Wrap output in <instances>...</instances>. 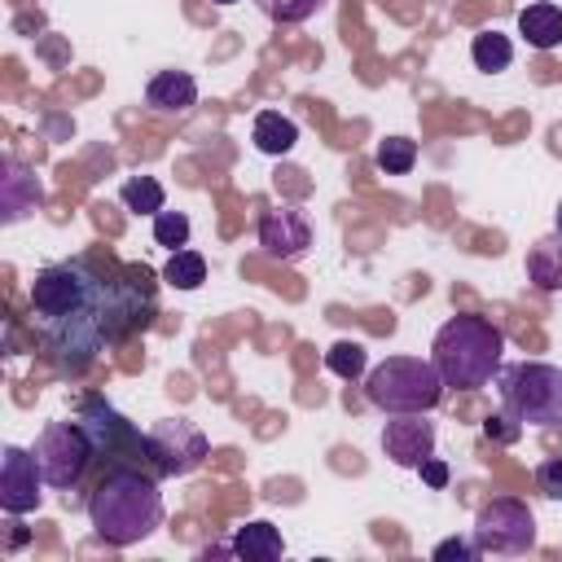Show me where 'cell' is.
Returning <instances> with one entry per match:
<instances>
[{
    "label": "cell",
    "instance_id": "ac0fdd59",
    "mask_svg": "<svg viewBox=\"0 0 562 562\" xmlns=\"http://www.w3.org/2000/svg\"><path fill=\"white\" fill-rule=\"evenodd\" d=\"M228 549H233V558H246V562H277L285 553V540H281V531L272 522L255 518V522H246V527L233 531V544Z\"/></svg>",
    "mask_w": 562,
    "mask_h": 562
},
{
    "label": "cell",
    "instance_id": "d6986e66",
    "mask_svg": "<svg viewBox=\"0 0 562 562\" xmlns=\"http://www.w3.org/2000/svg\"><path fill=\"white\" fill-rule=\"evenodd\" d=\"M470 57H474V66H479L483 75H501V70H509V61H514V40L501 35V31H479L474 44H470Z\"/></svg>",
    "mask_w": 562,
    "mask_h": 562
},
{
    "label": "cell",
    "instance_id": "3957f363",
    "mask_svg": "<svg viewBox=\"0 0 562 562\" xmlns=\"http://www.w3.org/2000/svg\"><path fill=\"white\" fill-rule=\"evenodd\" d=\"M430 364L439 369L443 386L479 391L505 364V334L487 316H452V321H443L435 329Z\"/></svg>",
    "mask_w": 562,
    "mask_h": 562
},
{
    "label": "cell",
    "instance_id": "f1b7e54d",
    "mask_svg": "<svg viewBox=\"0 0 562 562\" xmlns=\"http://www.w3.org/2000/svg\"><path fill=\"white\" fill-rule=\"evenodd\" d=\"M417 474H422V483H426V487H435V492H439V487H448V465H443L439 457H426V461L417 465Z\"/></svg>",
    "mask_w": 562,
    "mask_h": 562
},
{
    "label": "cell",
    "instance_id": "9a60e30c",
    "mask_svg": "<svg viewBox=\"0 0 562 562\" xmlns=\"http://www.w3.org/2000/svg\"><path fill=\"white\" fill-rule=\"evenodd\" d=\"M518 35L540 53L558 48L562 44V9L553 0H536V4L518 9Z\"/></svg>",
    "mask_w": 562,
    "mask_h": 562
},
{
    "label": "cell",
    "instance_id": "8fae6325",
    "mask_svg": "<svg viewBox=\"0 0 562 562\" xmlns=\"http://www.w3.org/2000/svg\"><path fill=\"white\" fill-rule=\"evenodd\" d=\"M259 246H263L268 259H281V263L307 255V246H312V224H307V215H303L299 206H290V202L268 206V211L259 215Z\"/></svg>",
    "mask_w": 562,
    "mask_h": 562
},
{
    "label": "cell",
    "instance_id": "4fadbf2b",
    "mask_svg": "<svg viewBox=\"0 0 562 562\" xmlns=\"http://www.w3.org/2000/svg\"><path fill=\"white\" fill-rule=\"evenodd\" d=\"M145 105L158 114H189L198 105V79L189 70H158L145 83Z\"/></svg>",
    "mask_w": 562,
    "mask_h": 562
},
{
    "label": "cell",
    "instance_id": "9c48e42d",
    "mask_svg": "<svg viewBox=\"0 0 562 562\" xmlns=\"http://www.w3.org/2000/svg\"><path fill=\"white\" fill-rule=\"evenodd\" d=\"M79 422L92 430V439H97V457H110V465H136V457L149 461V452H145V435H140L127 417H119L105 400L88 395V400L79 404Z\"/></svg>",
    "mask_w": 562,
    "mask_h": 562
},
{
    "label": "cell",
    "instance_id": "8992f818",
    "mask_svg": "<svg viewBox=\"0 0 562 562\" xmlns=\"http://www.w3.org/2000/svg\"><path fill=\"white\" fill-rule=\"evenodd\" d=\"M35 461H40V474H44V483L48 487H57V492H66V487H75L79 479H83V470L92 465V457H97V439H92V430L75 417V422H48L44 430H40V439H35Z\"/></svg>",
    "mask_w": 562,
    "mask_h": 562
},
{
    "label": "cell",
    "instance_id": "30bf717a",
    "mask_svg": "<svg viewBox=\"0 0 562 562\" xmlns=\"http://www.w3.org/2000/svg\"><path fill=\"white\" fill-rule=\"evenodd\" d=\"M40 487H48V483L40 474L35 452H26L18 443H4V452H0V509L13 514V518L40 509V501H44Z\"/></svg>",
    "mask_w": 562,
    "mask_h": 562
},
{
    "label": "cell",
    "instance_id": "83f0119b",
    "mask_svg": "<svg viewBox=\"0 0 562 562\" xmlns=\"http://www.w3.org/2000/svg\"><path fill=\"white\" fill-rule=\"evenodd\" d=\"M483 435H487L492 443H518V435H522V422H518V417H509V413L501 408L496 417H487V422H483Z\"/></svg>",
    "mask_w": 562,
    "mask_h": 562
},
{
    "label": "cell",
    "instance_id": "484cf974",
    "mask_svg": "<svg viewBox=\"0 0 562 562\" xmlns=\"http://www.w3.org/2000/svg\"><path fill=\"white\" fill-rule=\"evenodd\" d=\"M430 558L435 562H474V558H483V549L474 544V536H452V540H439Z\"/></svg>",
    "mask_w": 562,
    "mask_h": 562
},
{
    "label": "cell",
    "instance_id": "7c38bea8",
    "mask_svg": "<svg viewBox=\"0 0 562 562\" xmlns=\"http://www.w3.org/2000/svg\"><path fill=\"white\" fill-rule=\"evenodd\" d=\"M382 452L400 470H417L426 457H435V422H426V413H391L382 426Z\"/></svg>",
    "mask_w": 562,
    "mask_h": 562
},
{
    "label": "cell",
    "instance_id": "f546056e",
    "mask_svg": "<svg viewBox=\"0 0 562 562\" xmlns=\"http://www.w3.org/2000/svg\"><path fill=\"white\" fill-rule=\"evenodd\" d=\"M553 228L562 233V202H558V211H553Z\"/></svg>",
    "mask_w": 562,
    "mask_h": 562
},
{
    "label": "cell",
    "instance_id": "7a4b0ae2",
    "mask_svg": "<svg viewBox=\"0 0 562 562\" xmlns=\"http://www.w3.org/2000/svg\"><path fill=\"white\" fill-rule=\"evenodd\" d=\"M88 518L105 544H114V549L140 544L145 536H154L162 527L158 479L145 474L140 465H110L88 496Z\"/></svg>",
    "mask_w": 562,
    "mask_h": 562
},
{
    "label": "cell",
    "instance_id": "5bb4252c",
    "mask_svg": "<svg viewBox=\"0 0 562 562\" xmlns=\"http://www.w3.org/2000/svg\"><path fill=\"white\" fill-rule=\"evenodd\" d=\"M40 202V180L35 171H26L18 158H4V176H0V220L18 224L26 211H35Z\"/></svg>",
    "mask_w": 562,
    "mask_h": 562
},
{
    "label": "cell",
    "instance_id": "2e32d148",
    "mask_svg": "<svg viewBox=\"0 0 562 562\" xmlns=\"http://www.w3.org/2000/svg\"><path fill=\"white\" fill-rule=\"evenodd\" d=\"M250 140H255L259 154H268V158H285V154L299 145V123L285 119L281 110H259L255 123H250Z\"/></svg>",
    "mask_w": 562,
    "mask_h": 562
},
{
    "label": "cell",
    "instance_id": "6da1fadb",
    "mask_svg": "<svg viewBox=\"0 0 562 562\" xmlns=\"http://www.w3.org/2000/svg\"><path fill=\"white\" fill-rule=\"evenodd\" d=\"M145 272H114L92 259H61L31 281V325L61 373H83L105 347L149 325Z\"/></svg>",
    "mask_w": 562,
    "mask_h": 562
},
{
    "label": "cell",
    "instance_id": "52a82bcc",
    "mask_svg": "<svg viewBox=\"0 0 562 562\" xmlns=\"http://www.w3.org/2000/svg\"><path fill=\"white\" fill-rule=\"evenodd\" d=\"M470 536H474V544L483 553H527L536 544V518H531L527 501L492 496V501L479 505Z\"/></svg>",
    "mask_w": 562,
    "mask_h": 562
},
{
    "label": "cell",
    "instance_id": "7402d4cb",
    "mask_svg": "<svg viewBox=\"0 0 562 562\" xmlns=\"http://www.w3.org/2000/svg\"><path fill=\"white\" fill-rule=\"evenodd\" d=\"M325 369H329L334 378H342V382L364 378V373H369V351H364V342H351V338L334 342V347L325 351Z\"/></svg>",
    "mask_w": 562,
    "mask_h": 562
},
{
    "label": "cell",
    "instance_id": "277c9868",
    "mask_svg": "<svg viewBox=\"0 0 562 562\" xmlns=\"http://www.w3.org/2000/svg\"><path fill=\"white\" fill-rule=\"evenodd\" d=\"M496 395L509 417L522 426L558 430L562 426V369L549 360H514L496 369Z\"/></svg>",
    "mask_w": 562,
    "mask_h": 562
},
{
    "label": "cell",
    "instance_id": "e0dca14e",
    "mask_svg": "<svg viewBox=\"0 0 562 562\" xmlns=\"http://www.w3.org/2000/svg\"><path fill=\"white\" fill-rule=\"evenodd\" d=\"M527 281L544 294H558L562 290V233L553 228L549 237L531 241L527 250Z\"/></svg>",
    "mask_w": 562,
    "mask_h": 562
},
{
    "label": "cell",
    "instance_id": "4dcf8cb0",
    "mask_svg": "<svg viewBox=\"0 0 562 562\" xmlns=\"http://www.w3.org/2000/svg\"><path fill=\"white\" fill-rule=\"evenodd\" d=\"M211 4H237V0H211Z\"/></svg>",
    "mask_w": 562,
    "mask_h": 562
},
{
    "label": "cell",
    "instance_id": "5b68a950",
    "mask_svg": "<svg viewBox=\"0 0 562 562\" xmlns=\"http://www.w3.org/2000/svg\"><path fill=\"white\" fill-rule=\"evenodd\" d=\"M364 400L382 413H430L443 400V378L422 356H386L364 373Z\"/></svg>",
    "mask_w": 562,
    "mask_h": 562
},
{
    "label": "cell",
    "instance_id": "ba28073f",
    "mask_svg": "<svg viewBox=\"0 0 562 562\" xmlns=\"http://www.w3.org/2000/svg\"><path fill=\"white\" fill-rule=\"evenodd\" d=\"M145 452H149V465L167 479H180V474H193L206 452H211V439L189 422V417H162L145 430Z\"/></svg>",
    "mask_w": 562,
    "mask_h": 562
},
{
    "label": "cell",
    "instance_id": "603a6c76",
    "mask_svg": "<svg viewBox=\"0 0 562 562\" xmlns=\"http://www.w3.org/2000/svg\"><path fill=\"white\" fill-rule=\"evenodd\" d=\"M373 162H378V171H386V176H408V171L417 167V140H408V136H386V140L378 145Z\"/></svg>",
    "mask_w": 562,
    "mask_h": 562
},
{
    "label": "cell",
    "instance_id": "d4e9b609",
    "mask_svg": "<svg viewBox=\"0 0 562 562\" xmlns=\"http://www.w3.org/2000/svg\"><path fill=\"white\" fill-rule=\"evenodd\" d=\"M189 233H193V228H189V215H184V211H167V206H162V211L154 215V241H158V246L180 250V246H189Z\"/></svg>",
    "mask_w": 562,
    "mask_h": 562
},
{
    "label": "cell",
    "instance_id": "ffe728a7",
    "mask_svg": "<svg viewBox=\"0 0 562 562\" xmlns=\"http://www.w3.org/2000/svg\"><path fill=\"white\" fill-rule=\"evenodd\" d=\"M119 198H123V206L136 211V215H158V211L167 206V189H162V180H154V176H132V180L119 189Z\"/></svg>",
    "mask_w": 562,
    "mask_h": 562
},
{
    "label": "cell",
    "instance_id": "cb8c5ba5",
    "mask_svg": "<svg viewBox=\"0 0 562 562\" xmlns=\"http://www.w3.org/2000/svg\"><path fill=\"white\" fill-rule=\"evenodd\" d=\"M325 4H329V0H255V9H259L263 18H272V22H281V26L307 22V18H316Z\"/></svg>",
    "mask_w": 562,
    "mask_h": 562
},
{
    "label": "cell",
    "instance_id": "4316f807",
    "mask_svg": "<svg viewBox=\"0 0 562 562\" xmlns=\"http://www.w3.org/2000/svg\"><path fill=\"white\" fill-rule=\"evenodd\" d=\"M531 479H536V492H540V496L562 501V457H544Z\"/></svg>",
    "mask_w": 562,
    "mask_h": 562
},
{
    "label": "cell",
    "instance_id": "44dd1931",
    "mask_svg": "<svg viewBox=\"0 0 562 562\" xmlns=\"http://www.w3.org/2000/svg\"><path fill=\"white\" fill-rule=\"evenodd\" d=\"M162 281L176 285V290H198V285L206 281V259H202L198 250L180 246V250H171V259L162 263Z\"/></svg>",
    "mask_w": 562,
    "mask_h": 562
}]
</instances>
